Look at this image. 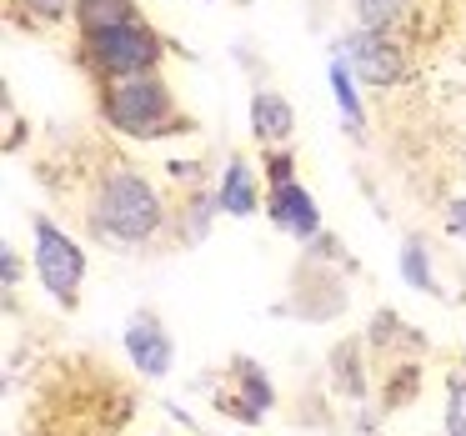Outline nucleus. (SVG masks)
Returning a JSON list of instances; mask_svg holds the SVG:
<instances>
[{"mask_svg": "<svg viewBox=\"0 0 466 436\" xmlns=\"http://www.w3.org/2000/svg\"><path fill=\"white\" fill-rule=\"evenodd\" d=\"M86 226H91L106 246L136 251V246H151L156 236L171 226V216H166V201H161V191H156L151 176L136 171V166H126V161H116L91 181Z\"/></svg>", "mask_w": 466, "mask_h": 436, "instance_id": "1", "label": "nucleus"}, {"mask_svg": "<svg viewBox=\"0 0 466 436\" xmlns=\"http://www.w3.org/2000/svg\"><path fill=\"white\" fill-rule=\"evenodd\" d=\"M101 121L126 141H166L176 131H191V116L176 106L171 86L161 76H136V81L101 86Z\"/></svg>", "mask_w": 466, "mask_h": 436, "instance_id": "2", "label": "nucleus"}, {"mask_svg": "<svg viewBox=\"0 0 466 436\" xmlns=\"http://www.w3.org/2000/svg\"><path fill=\"white\" fill-rule=\"evenodd\" d=\"M166 61V41L156 35V25L131 21V25H111V31L81 35V66L96 81H136V76H161Z\"/></svg>", "mask_w": 466, "mask_h": 436, "instance_id": "3", "label": "nucleus"}, {"mask_svg": "<svg viewBox=\"0 0 466 436\" xmlns=\"http://www.w3.org/2000/svg\"><path fill=\"white\" fill-rule=\"evenodd\" d=\"M31 231H35L31 261H35V276H41V286H46V291H51L61 306H76V296H81V281H86V271H91L86 251H81V246H76L56 221H46V216H35Z\"/></svg>", "mask_w": 466, "mask_h": 436, "instance_id": "4", "label": "nucleus"}, {"mask_svg": "<svg viewBox=\"0 0 466 436\" xmlns=\"http://www.w3.org/2000/svg\"><path fill=\"white\" fill-rule=\"evenodd\" d=\"M336 56H341L346 66H351L356 81L366 86H396L406 81V51L396 35H376V31H346L341 41H336Z\"/></svg>", "mask_w": 466, "mask_h": 436, "instance_id": "5", "label": "nucleus"}, {"mask_svg": "<svg viewBox=\"0 0 466 436\" xmlns=\"http://www.w3.org/2000/svg\"><path fill=\"white\" fill-rule=\"evenodd\" d=\"M126 356H131L136 371L151 376V381L171 376V366H176V341H171V331L161 326V316L136 311L131 321H126Z\"/></svg>", "mask_w": 466, "mask_h": 436, "instance_id": "6", "label": "nucleus"}, {"mask_svg": "<svg viewBox=\"0 0 466 436\" xmlns=\"http://www.w3.org/2000/svg\"><path fill=\"white\" fill-rule=\"evenodd\" d=\"M261 211L281 236H296V241H316V236H321V206L311 201V191H306L301 181L271 186Z\"/></svg>", "mask_w": 466, "mask_h": 436, "instance_id": "7", "label": "nucleus"}, {"mask_svg": "<svg viewBox=\"0 0 466 436\" xmlns=\"http://www.w3.org/2000/svg\"><path fill=\"white\" fill-rule=\"evenodd\" d=\"M236 366V376H241V396H216V406H221L226 416H236V421H246V426H256L266 411H271V401H276V391H271V381H266V371L256 361H231Z\"/></svg>", "mask_w": 466, "mask_h": 436, "instance_id": "8", "label": "nucleus"}, {"mask_svg": "<svg viewBox=\"0 0 466 436\" xmlns=\"http://www.w3.org/2000/svg\"><path fill=\"white\" fill-rule=\"evenodd\" d=\"M216 206H221L226 216H256V206H266L246 156H231V161H226L221 181H216Z\"/></svg>", "mask_w": 466, "mask_h": 436, "instance_id": "9", "label": "nucleus"}, {"mask_svg": "<svg viewBox=\"0 0 466 436\" xmlns=\"http://www.w3.org/2000/svg\"><path fill=\"white\" fill-rule=\"evenodd\" d=\"M251 131H256V141L261 146H286L291 141V131H296V111H291V101L286 96H276V91H256L251 96Z\"/></svg>", "mask_w": 466, "mask_h": 436, "instance_id": "10", "label": "nucleus"}, {"mask_svg": "<svg viewBox=\"0 0 466 436\" xmlns=\"http://www.w3.org/2000/svg\"><path fill=\"white\" fill-rule=\"evenodd\" d=\"M71 21L81 35H96V31H111V25L141 21V5H136V0H76Z\"/></svg>", "mask_w": 466, "mask_h": 436, "instance_id": "11", "label": "nucleus"}, {"mask_svg": "<svg viewBox=\"0 0 466 436\" xmlns=\"http://www.w3.org/2000/svg\"><path fill=\"white\" fill-rule=\"evenodd\" d=\"M216 186L211 191H201V186H191L186 191V201H181V211H171V226L181 231V241H206V231H211V221H216Z\"/></svg>", "mask_w": 466, "mask_h": 436, "instance_id": "12", "label": "nucleus"}, {"mask_svg": "<svg viewBox=\"0 0 466 436\" xmlns=\"http://www.w3.org/2000/svg\"><path fill=\"white\" fill-rule=\"evenodd\" d=\"M411 21V0H356V25L376 35H401Z\"/></svg>", "mask_w": 466, "mask_h": 436, "instance_id": "13", "label": "nucleus"}, {"mask_svg": "<svg viewBox=\"0 0 466 436\" xmlns=\"http://www.w3.org/2000/svg\"><path fill=\"white\" fill-rule=\"evenodd\" d=\"M331 91H336V106H341V116H346V126L351 131H361V101H356V76H351V66L341 61V56L331 51Z\"/></svg>", "mask_w": 466, "mask_h": 436, "instance_id": "14", "label": "nucleus"}, {"mask_svg": "<svg viewBox=\"0 0 466 436\" xmlns=\"http://www.w3.org/2000/svg\"><path fill=\"white\" fill-rule=\"evenodd\" d=\"M446 436H466V366L446 376Z\"/></svg>", "mask_w": 466, "mask_h": 436, "instance_id": "15", "label": "nucleus"}, {"mask_svg": "<svg viewBox=\"0 0 466 436\" xmlns=\"http://www.w3.org/2000/svg\"><path fill=\"white\" fill-rule=\"evenodd\" d=\"M401 276H406V286H416V291H436V281H431V256H426L421 241H406V246H401Z\"/></svg>", "mask_w": 466, "mask_h": 436, "instance_id": "16", "label": "nucleus"}, {"mask_svg": "<svg viewBox=\"0 0 466 436\" xmlns=\"http://www.w3.org/2000/svg\"><path fill=\"white\" fill-rule=\"evenodd\" d=\"M21 11L31 15L35 25H61L66 15L76 11V0H21Z\"/></svg>", "mask_w": 466, "mask_h": 436, "instance_id": "17", "label": "nucleus"}, {"mask_svg": "<svg viewBox=\"0 0 466 436\" xmlns=\"http://www.w3.org/2000/svg\"><path fill=\"white\" fill-rule=\"evenodd\" d=\"M261 171H266V186H286V181H296V161H291V151H266V161H261Z\"/></svg>", "mask_w": 466, "mask_h": 436, "instance_id": "18", "label": "nucleus"}, {"mask_svg": "<svg viewBox=\"0 0 466 436\" xmlns=\"http://www.w3.org/2000/svg\"><path fill=\"white\" fill-rule=\"evenodd\" d=\"M21 256L11 251V246H0V286H5V296H15V286H21Z\"/></svg>", "mask_w": 466, "mask_h": 436, "instance_id": "19", "label": "nucleus"}, {"mask_svg": "<svg viewBox=\"0 0 466 436\" xmlns=\"http://www.w3.org/2000/svg\"><path fill=\"white\" fill-rule=\"evenodd\" d=\"M446 231L466 241V201H451V206H446Z\"/></svg>", "mask_w": 466, "mask_h": 436, "instance_id": "20", "label": "nucleus"}, {"mask_svg": "<svg viewBox=\"0 0 466 436\" xmlns=\"http://www.w3.org/2000/svg\"><path fill=\"white\" fill-rule=\"evenodd\" d=\"M461 366H466V351H461Z\"/></svg>", "mask_w": 466, "mask_h": 436, "instance_id": "21", "label": "nucleus"}]
</instances>
